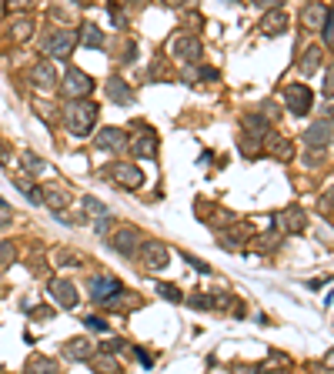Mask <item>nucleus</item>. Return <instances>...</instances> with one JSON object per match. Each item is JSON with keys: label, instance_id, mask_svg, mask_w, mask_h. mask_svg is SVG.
Returning a JSON list of instances; mask_svg holds the SVG:
<instances>
[{"label": "nucleus", "instance_id": "f3484780", "mask_svg": "<svg viewBox=\"0 0 334 374\" xmlns=\"http://www.w3.org/2000/svg\"><path fill=\"white\" fill-rule=\"evenodd\" d=\"M30 80H34L37 87H53V84H57V67H53V60H40V64H34Z\"/></svg>", "mask_w": 334, "mask_h": 374}, {"label": "nucleus", "instance_id": "a211bd4d", "mask_svg": "<svg viewBox=\"0 0 334 374\" xmlns=\"http://www.w3.org/2000/svg\"><path fill=\"white\" fill-rule=\"evenodd\" d=\"M134 157H144V161L157 157V137H154V130H144L141 137H134Z\"/></svg>", "mask_w": 334, "mask_h": 374}, {"label": "nucleus", "instance_id": "ea45409f", "mask_svg": "<svg viewBox=\"0 0 334 374\" xmlns=\"http://www.w3.org/2000/svg\"><path fill=\"white\" fill-rule=\"evenodd\" d=\"M234 374H257V368H254V364H251V368H237Z\"/></svg>", "mask_w": 334, "mask_h": 374}, {"label": "nucleus", "instance_id": "473e14b6", "mask_svg": "<svg viewBox=\"0 0 334 374\" xmlns=\"http://www.w3.org/2000/svg\"><path fill=\"white\" fill-rule=\"evenodd\" d=\"M104 354H117V351H128V344L121 341V338H110V341H104Z\"/></svg>", "mask_w": 334, "mask_h": 374}, {"label": "nucleus", "instance_id": "58836bf2", "mask_svg": "<svg viewBox=\"0 0 334 374\" xmlns=\"http://www.w3.org/2000/svg\"><path fill=\"white\" fill-rule=\"evenodd\" d=\"M134 354H137V361H141V364H144V368H151V364H154V361H151V358H147V354H144V348H134Z\"/></svg>", "mask_w": 334, "mask_h": 374}, {"label": "nucleus", "instance_id": "c85d7f7f", "mask_svg": "<svg viewBox=\"0 0 334 374\" xmlns=\"http://www.w3.org/2000/svg\"><path fill=\"white\" fill-rule=\"evenodd\" d=\"M17 187H21V194H24L30 204H40V187H34V184H27V180H17Z\"/></svg>", "mask_w": 334, "mask_h": 374}, {"label": "nucleus", "instance_id": "dca6fc26", "mask_svg": "<svg viewBox=\"0 0 334 374\" xmlns=\"http://www.w3.org/2000/svg\"><path fill=\"white\" fill-rule=\"evenodd\" d=\"M305 224H308V221H305V211H301V207H287L281 218H278V227L287 231V234H301Z\"/></svg>", "mask_w": 334, "mask_h": 374}, {"label": "nucleus", "instance_id": "e433bc0d", "mask_svg": "<svg viewBox=\"0 0 334 374\" xmlns=\"http://www.w3.org/2000/svg\"><path fill=\"white\" fill-rule=\"evenodd\" d=\"M84 325L91 327V331H107V321H104V318H87Z\"/></svg>", "mask_w": 334, "mask_h": 374}, {"label": "nucleus", "instance_id": "a19ab883", "mask_svg": "<svg viewBox=\"0 0 334 374\" xmlns=\"http://www.w3.org/2000/svg\"><path fill=\"white\" fill-rule=\"evenodd\" d=\"M324 368H331V371H334V351L328 354V358H324Z\"/></svg>", "mask_w": 334, "mask_h": 374}, {"label": "nucleus", "instance_id": "cd10ccee", "mask_svg": "<svg viewBox=\"0 0 334 374\" xmlns=\"http://www.w3.org/2000/svg\"><path fill=\"white\" fill-rule=\"evenodd\" d=\"M157 294H160L164 301H174V304H178V301H184L180 288H174V284H160V281H157Z\"/></svg>", "mask_w": 334, "mask_h": 374}, {"label": "nucleus", "instance_id": "b1692460", "mask_svg": "<svg viewBox=\"0 0 334 374\" xmlns=\"http://www.w3.org/2000/svg\"><path fill=\"white\" fill-rule=\"evenodd\" d=\"M261 144H264V137H257V134H241V141H237V148L244 150L248 157H254L261 150Z\"/></svg>", "mask_w": 334, "mask_h": 374}, {"label": "nucleus", "instance_id": "9d476101", "mask_svg": "<svg viewBox=\"0 0 334 374\" xmlns=\"http://www.w3.org/2000/svg\"><path fill=\"white\" fill-rule=\"evenodd\" d=\"M107 174L114 177L121 187H128V191H137V187L144 184V174H141V167H137V164H114Z\"/></svg>", "mask_w": 334, "mask_h": 374}, {"label": "nucleus", "instance_id": "9b49d317", "mask_svg": "<svg viewBox=\"0 0 334 374\" xmlns=\"http://www.w3.org/2000/svg\"><path fill=\"white\" fill-rule=\"evenodd\" d=\"M201 40L194 37V34H180L178 40H174V57H180V60H198L201 57Z\"/></svg>", "mask_w": 334, "mask_h": 374}, {"label": "nucleus", "instance_id": "20e7f679", "mask_svg": "<svg viewBox=\"0 0 334 374\" xmlns=\"http://www.w3.org/2000/svg\"><path fill=\"white\" fill-rule=\"evenodd\" d=\"M60 91H64L71 100H87V94L94 91V80H91V74L71 67V71L64 74V80H60Z\"/></svg>", "mask_w": 334, "mask_h": 374}, {"label": "nucleus", "instance_id": "72a5a7b5", "mask_svg": "<svg viewBox=\"0 0 334 374\" xmlns=\"http://www.w3.org/2000/svg\"><path fill=\"white\" fill-rule=\"evenodd\" d=\"M184 261H187L191 268H198L201 274H211V268H207V264H204V261H201V257H194V254H187V250H184Z\"/></svg>", "mask_w": 334, "mask_h": 374}, {"label": "nucleus", "instance_id": "6ab92c4d", "mask_svg": "<svg viewBox=\"0 0 334 374\" xmlns=\"http://www.w3.org/2000/svg\"><path fill=\"white\" fill-rule=\"evenodd\" d=\"M80 44H84V47H91V50H104V47H107V37H104L101 27L87 24L84 30H80Z\"/></svg>", "mask_w": 334, "mask_h": 374}, {"label": "nucleus", "instance_id": "4468645a", "mask_svg": "<svg viewBox=\"0 0 334 374\" xmlns=\"http://www.w3.org/2000/svg\"><path fill=\"white\" fill-rule=\"evenodd\" d=\"M328 21H331V10L324 3H308L305 14H301V24L311 27V30H321V24H328Z\"/></svg>", "mask_w": 334, "mask_h": 374}, {"label": "nucleus", "instance_id": "39448f33", "mask_svg": "<svg viewBox=\"0 0 334 374\" xmlns=\"http://www.w3.org/2000/svg\"><path fill=\"white\" fill-rule=\"evenodd\" d=\"M284 100H287V110L294 117H305V114H311V107H314V94H311L305 84H291L284 91Z\"/></svg>", "mask_w": 334, "mask_h": 374}, {"label": "nucleus", "instance_id": "aec40b11", "mask_svg": "<svg viewBox=\"0 0 334 374\" xmlns=\"http://www.w3.org/2000/svg\"><path fill=\"white\" fill-rule=\"evenodd\" d=\"M67 358H74V361H91V358H94V348H91V341H84V338H74V341H67Z\"/></svg>", "mask_w": 334, "mask_h": 374}, {"label": "nucleus", "instance_id": "393cba45", "mask_svg": "<svg viewBox=\"0 0 334 374\" xmlns=\"http://www.w3.org/2000/svg\"><path fill=\"white\" fill-rule=\"evenodd\" d=\"M318 60H321V47H308V50H305L301 74H314V71H318Z\"/></svg>", "mask_w": 334, "mask_h": 374}, {"label": "nucleus", "instance_id": "c9c22d12", "mask_svg": "<svg viewBox=\"0 0 334 374\" xmlns=\"http://www.w3.org/2000/svg\"><path fill=\"white\" fill-rule=\"evenodd\" d=\"M107 227H110V214H104V218L94 221V231H97V234H107Z\"/></svg>", "mask_w": 334, "mask_h": 374}, {"label": "nucleus", "instance_id": "f704fd0d", "mask_svg": "<svg viewBox=\"0 0 334 374\" xmlns=\"http://www.w3.org/2000/svg\"><path fill=\"white\" fill-rule=\"evenodd\" d=\"M324 94H328V97H334V64H331V71L324 74Z\"/></svg>", "mask_w": 334, "mask_h": 374}, {"label": "nucleus", "instance_id": "1a4fd4ad", "mask_svg": "<svg viewBox=\"0 0 334 374\" xmlns=\"http://www.w3.org/2000/svg\"><path fill=\"white\" fill-rule=\"evenodd\" d=\"M331 137H334V121H331V117H324V121H314V124L305 130V144H308L311 150L324 148Z\"/></svg>", "mask_w": 334, "mask_h": 374}, {"label": "nucleus", "instance_id": "6e6552de", "mask_svg": "<svg viewBox=\"0 0 334 374\" xmlns=\"http://www.w3.org/2000/svg\"><path fill=\"white\" fill-rule=\"evenodd\" d=\"M47 294L53 298L57 307H67V311H71V307H77V288H74L71 281H60V277L51 281V284H47Z\"/></svg>", "mask_w": 334, "mask_h": 374}, {"label": "nucleus", "instance_id": "2f4dec72", "mask_svg": "<svg viewBox=\"0 0 334 374\" xmlns=\"http://www.w3.org/2000/svg\"><path fill=\"white\" fill-rule=\"evenodd\" d=\"M84 207H87V211H94L97 218H104V214H107V204H101L97 198H84Z\"/></svg>", "mask_w": 334, "mask_h": 374}, {"label": "nucleus", "instance_id": "f8f14e48", "mask_svg": "<svg viewBox=\"0 0 334 374\" xmlns=\"http://www.w3.org/2000/svg\"><path fill=\"white\" fill-rule=\"evenodd\" d=\"M40 204H47L51 211L64 214V207L71 204V194H67L64 187H53V184H47V187H40Z\"/></svg>", "mask_w": 334, "mask_h": 374}, {"label": "nucleus", "instance_id": "2eb2a0df", "mask_svg": "<svg viewBox=\"0 0 334 374\" xmlns=\"http://www.w3.org/2000/svg\"><path fill=\"white\" fill-rule=\"evenodd\" d=\"M107 97L114 104H134V87L128 80H121V77H110L107 80Z\"/></svg>", "mask_w": 334, "mask_h": 374}, {"label": "nucleus", "instance_id": "4be33fe9", "mask_svg": "<svg viewBox=\"0 0 334 374\" xmlns=\"http://www.w3.org/2000/svg\"><path fill=\"white\" fill-rule=\"evenodd\" d=\"M284 27H287V14L274 7V10H271V14L264 17V24H261V30H264V34H281Z\"/></svg>", "mask_w": 334, "mask_h": 374}, {"label": "nucleus", "instance_id": "79ce46f5", "mask_svg": "<svg viewBox=\"0 0 334 374\" xmlns=\"http://www.w3.org/2000/svg\"><path fill=\"white\" fill-rule=\"evenodd\" d=\"M10 157V150H7V144H0V161H7Z\"/></svg>", "mask_w": 334, "mask_h": 374}, {"label": "nucleus", "instance_id": "7c9ffc66", "mask_svg": "<svg viewBox=\"0 0 334 374\" xmlns=\"http://www.w3.org/2000/svg\"><path fill=\"white\" fill-rule=\"evenodd\" d=\"M271 150H274L278 157H287V154H291V144H287L284 137H278V134H271Z\"/></svg>", "mask_w": 334, "mask_h": 374}, {"label": "nucleus", "instance_id": "ddd939ff", "mask_svg": "<svg viewBox=\"0 0 334 374\" xmlns=\"http://www.w3.org/2000/svg\"><path fill=\"white\" fill-rule=\"evenodd\" d=\"M97 148L101 150H124L128 148V134L121 127H104L97 134Z\"/></svg>", "mask_w": 334, "mask_h": 374}, {"label": "nucleus", "instance_id": "c756f323", "mask_svg": "<svg viewBox=\"0 0 334 374\" xmlns=\"http://www.w3.org/2000/svg\"><path fill=\"white\" fill-rule=\"evenodd\" d=\"M191 307H198V311H211L214 307V298H207V294H194V298H184Z\"/></svg>", "mask_w": 334, "mask_h": 374}, {"label": "nucleus", "instance_id": "4c0bfd02", "mask_svg": "<svg viewBox=\"0 0 334 374\" xmlns=\"http://www.w3.org/2000/svg\"><path fill=\"white\" fill-rule=\"evenodd\" d=\"M57 264H80L77 254H57Z\"/></svg>", "mask_w": 334, "mask_h": 374}, {"label": "nucleus", "instance_id": "7ed1b4c3", "mask_svg": "<svg viewBox=\"0 0 334 374\" xmlns=\"http://www.w3.org/2000/svg\"><path fill=\"white\" fill-rule=\"evenodd\" d=\"M80 34L77 30H53L51 37H47V44H44V50H47V60H64V57H71V50L77 47Z\"/></svg>", "mask_w": 334, "mask_h": 374}, {"label": "nucleus", "instance_id": "423d86ee", "mask_svg": "<svg viewBox=\"0 0 334 374\" xmlns=\"http://www.w3.org/2000/svg\"><path fill=\"white\" fill-rule=\"evenodd\" d=\"M110 248L117 250V254H124V257H134V254L141 250V231H137V227H121V231H114Z\"/></svg>", "mask_w": 334, "mask_h": 374}, {"label": "nucleus", "instance_id": "f03ea898", "mask_svg": "<svg viewBox=\"0 0 334 374\" xmlns=\"http://www.w3.org/2000/svg\"><path fill=\"white\" fill-rule=\"evenodd\" d=\"M91 298L97 301V304L117 307L121 298H128V294H124V284L117 277H91Z\"/></svg>", "mask_w": 334, "mask_h": 374}, {"label": "nucleus", "instance_id": "0eeeda50", "mask_svg": "<svg viewBox=\"0 0 334 374\" xmlns=\"http://www.w3.org/2000/svg\"><path fill=\"white\" fill-rule=\"evenodd\" d=\"M137 254H141V261H144V268H147V271H160V268H167V257H171L167 248H164L160 241H144Z\"/></svg>", "mask_w": 334, "mask_h": 374}, {"label": "nucleus", "instance_id": "bb28decb", "mask_svg": "<svg viewBox=\"0 0 334 374\" xmlns=\"http://www.w3.org/2000/svg\"><path fill=\"white\" fill-rule=\"evenodd\" d=\"M44 167H47V164H44V157H37V154H30V150H27V154H24V171H30V174H44Z\"/></svg>", "mask_w": 334, "mask_h": 374}, {"label": "nucleus", "instance_id": "c03bdc74", "mask_svg": "<svg viewBox=\"0 0 334 374\" xmlns=\"http://www.w3.org/2000/svg\"><path fill=\"white\" fill-rule=\"evenodd\" d=\"M274 374H284V371H274Z\"/></svg>", "mask_w": 334, "mask_h": 374}, {"label": "nucleus", "instance_id": "37998d69", "mask_svg": "<svg viewBox=\"0 0 334 374\" xmlns=\"http://www.w3.org/2000/svg\"><path fill=\"white\" fill-rule=\"evenodd\" d=\"M324 204H334V191H331V194H328V198H324Z\"/></svg>", "mask_w": 334, "mask_h": 374}, {"label": "nucleus", "instance_id": "f257e3e1", "mask_svg": "<svg viewBox=\"0 0 334 374\" xmlns=\"http://www.w3.org/2000/svg\"><path fill=\"white\" fill-rule=\"evenodd\" d=\"M64 124L74 137H87L94 124H97V107L91 100H71L67 110H64Z\"/></svg>", "mask_w": 334, "mask_h": 374}, {"label": "nucleus", "instance_id": "a878e982", "mask_svg": "<svg viewBox=\"0 0 334 374\" xmlns=\"http://www.w3.org/2000/svg\"><path fill=\"white\" fill-rule=\"evenodd\" d=\"M14 261H17V248H14L10 241H0V271H3V268H10Z\"/></svg>", "mask_w": 334, "mask_h": 374}, {"label": "nucleus", "instance_id": "412c9836", "mask_svg": "<svg viewBox=\"0 0 334 374\" xmlns=\"http://www.w3.org/2000/svg\"><path fill=\"white\" fill-rule=\"evenodd\" d=\"M24 374H60V368H57V361H51V358H30Z\"/></svg>", "mask_w": 334, "mask_h": 374}, {"label": "nucleus", "instance_id": "5701e85b", "mask_svg": "<svg viewBox=\"0 0 334 374\" xmlns=\"http://www.w3.org/2000/svg\"><path fill=\"white\" fill-rule=\"evenodd\" d=\"M91 364H94V371L97 374H121V368H117V361H114V358H110V354H94V358H91Z\"/></svg>", "mask_w": 334, "mask_h": 374}]
</instances>
